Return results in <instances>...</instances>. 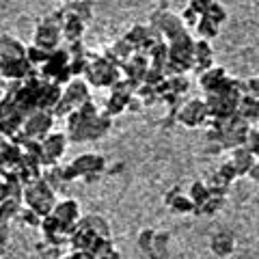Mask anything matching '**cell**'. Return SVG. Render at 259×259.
Segmentation results:
<instances>
[{
  "label": "cell",
  "mask_w": 259,
  "mask_h": 259,
  "mask_svg": "<svg viewBox=\"0 0 259 259\" xmlns=\"http://www.w3.org/2000/svg\"><path fill=\"white\" fill-rule=\"evenodd\" d=\"M91 0H80V3H71L69 7H67V11L69 13H74V15H78L80 20H84V22H89V18H91Z\"/></svg>",
  "instance_id": "e0dca14e"
},
{
  "label": "cell",
  "mask_w": 259,
  "mask_h": 259,
  "mask_svg": "<svg viewBox=\"0 0 259 259\" xmlns=\"http://www.w3.org/2000/svg\"><path fill=\"white\" fill-rule=\"evenodd\" d=\"M231 162L236 166L238 175H248L250 166L255 164V153L250 151L246 145H240V147L233 149V156H231Z\"/></svg>",
  "instance_id": "4fadbf2b"
},
{
  "label": "cell",
  "mask_w": 259,
  "mask_h": 259,
  "mask_svg": "<svg viewBox=\"0 0 259 259\" xmlns=\"http://www.w3.org/2000/svg\"><path fill=\"white\" fill-rule=\"evenodd\" d=\"M168 207L173 209V212H194V203L192 199L188 197H177V199H168Z\"/></svg>",
  "instance_id": "ac0fdd59"
},
{
  "label": "cell",
  "mask_w": 259,
  "mask_h": 259,
  "mask_svg": "<svg viewBox=\"0 0 259 259\" xmlns=\"http://www.w3.org/2000/svg\"><path fill=\"white\" fill-rule=\"evenodd\" d=\"M233 238L231 236H227V233H218V236L214 238L212 242V248L216 250V253H221V255H227V253H231L233 250Z\"/></svg>",
  "instance_id": "2e32d148"
},
{
  "label": "cell",
  "mask_w": 259,
  "mask_h": 259,
  "mask_svg": "<svg viewBox=\"0 0 259 259\" xmlns=\"http://www.w3.org/2000/svg\"><path fill=\"white\" fill-rule=\"evenodd\" d=\"M207 18L212 20L214 24H218V26H221V24L227 20V13H225V9H223V5H218V3H212L209 5V9H207Z\"/></svg>",
  "instance_id": "d6986e66"
},
{
  "label": "cell",
  "mask_w": 259,
  "mask_h": 259,
  "mask_svg": "<svg viewBox=\"0 0 259 259\" xmlns=\"http://www.w3.org/2000/svg\"><path fill=\"white\" fill-rule=\"evenodd\" d=\"M20 214H22V221H24V223H28L30 227H39V225H41V221H44V216H39L32 207H24V209H20Z\"/></svg>",
  "instance_id": "ffe728a7"
},
{
  "label": "cell",
  "mask_w": 259,
  "mask_h": 259,
  "mask_svg": "<svg viewBox=\"0 0 259 259\" xmlns=\"http://www.w3.org/2000/svg\"><path fill=\"white\" fill-rule=\"evenodd\" d=\"M52 123H54V115H52V110H48V108H39V110H35V112H30V115L24 117L20 132L15 134V136H20V139L44 141L46 136L50 134Z\"/></svg>",
  "instance_id": "3957f363"
},
{
  "label": "cell",
  "mask_w": 259,
  "mask_h": 259,
  "mask_svg": "<svg viewBox=\"0 0 259 259\" xmlns=\"http://www.w3.org/2000/svg\"><path fill=\"white\" fill-rule=\"evenodd\" d=\"M56 190L50 184L46 182V177H39V180L26 184L24 188V203L28 207H32L39 216H48L56 205Z\"/></svg>",
  "instance_id": "7a4b0ae2"
},
{
  "label": "cell",
  "mask_w": 259,
  "mask_h": 259,
  "mask_svg": "<svg viewBox=\"0 0 259 259\" xmlns=\"http://www.w3.org/2000/svg\"><path fill=\"white\" fill-rule=\"evenodd\" d=\"M151 22H153V26H156L160 32H164L166 39H173V37L180 35V32H186L182 18H177V15H173V13L160 11V13L153 15Z\"/></svg>",
  "instance_id": "9c48e42d"
},
{
  "label": "cell",
  "mask_w": 259,
  "mask_h": 259,
  "mask_svg": "<svg viewBox=\"0 0 259 259\" xmlns=\"http://www.w3.org/2000/svg\"><path fill=\"white\" fill-rule=\"evenodd\" d=\"M197 30H199V35L203 39H212V37L218 35V24H214L207 15H201L199 22H197Z\"/></svg>",
  "instance_id": "9a60e30c"
},
{
  "label": "cell",
  "mask_w": 259,
  "mask_h": 259,
  "mask_svg": "<svg viewBox=\"0 0 259 259\" xmlns=\"http://www.w3.org/2000/svg\"><path fill=\"white\" fill-rule=\"evenodd\" d=\"M65 145H67V139L65 134H48L46 139L41 141V164L44 166H54L59 158L65 153Z\"/></svg>",
  "instance_id": "8992f818"
},
{
  "label": "cell",
  "mask_w": 259,
  "mask_h": 259,
  "mask_svg": "<svg viewBox=\"0 0 259 259\" xmlns=\"http://www.w3.org/2000/svg\"><path fill=\"white\" fill-rule=\"evenodd\" d=\"M248 177H253L255 182H259V162H255V164L250 166V171H248Z\"/></svg>",
  "instance_id": "cb8c5ba5"
},
{
  "label": "cell",
  "mask_w": 259,
  "mask_h": 259,
  "mask_svg": "<svg viewBox=\"0 0 259 259\" xmlns=\"http://www.w3.org/2000/svg\"><path fill=\"white\" fill-rule=\"evenodd\" d=\"M84 32V20H80L78 15L69 13L67 9H65V18H63V35L67 41H78L80 37H82Z\"/></svg>",
  "instance_id": "7c38bea8"
},
{
  "label": "cell",
  "mask_w": 259,
  "mask_h": 259,
  "mask_svg": "<svg viewBox=\"0 0 259 259\" xmlns=\"http://www.w3.org/2000/svg\"><path fill=\"white\" fill-rule=\"evenodd\" d=\"M212 59H214V54H212V48H209L207 44V39H201V41L194 44V69H199V71H203L205 67H209L212 65Z\"/></svg>",
  "instance_id": "5bb4252c"
},
{
  "label": "cell",
  "mask_w": 259,
  "mask_h": 259,
  "mask_svg": "<svg viewBox=\"0 0 259 259\" xmlns=\"http://www.w3.org/2000/svg\"><path fill=\"white\" fill-rule=\"evenodd\" d=\"M7 240H9V218L0 216V253L7 246Z\"/></svg>",
  "instance_id": "44dd1931"
},
{
  "label": "cell",
  "mask_w": 259,
  "mask_h": 259,
  "mask_svg": "<svg viewBox=\"0 0 259 259\" xmlns=\"http://www.w3.org/2000/svg\"><path fill=\"white\" fill-rule=\"evenodd\" d=\"M30 71V63L26 56H9L0 54V76L7 80H22L26 78Z\"/></svg>",
  "instance_id": "52a82bcc"
},
{
  "label": "cell",
  "mask_w": 259,
  "mask_h": 259,
  "mask_svg": "<svg viewBox=\"0 0 259 259\" xmlns=\"http://www.w3.org/2000/svg\"><path fill=\"white\" fill-rule=\"evenodd\" d=\"M91 97H89V89L82 80H74L67 91L61 93V100L56 102L54 106V115H69L71 110H76L78 106H82L84 102H89Z\"/></svg>",
  "instance_id": "5b68a950"
},
{
  "label": "cell",
  "mask_w": 259,
  "mask_h": 259,
  "mask_svg": "<svg viewBox=\"0 0 259 259\" xmlns=\"http://www.w3.org/2000/svg\"><path fill=\"white\" fill-rule=\"evenodd\" d=\"M227 80L225 69L221 67H209L207 71H201V78H199V84L205 93H214L216 89H221L223 82Z\"/></svg>",
  "instance_id": "8fae6325"
},
{
  "label": "cell",
  "mask_w": 259,
  "mask_h": 259,
  "mask_svg": "<svg viewBox=\"0 0 259 259\" xmlns=\"http://www.w3.org/2000/svg\"><path fill=\"white\" fill-rule=\"evenodd\" d=\"M52 216L59 218V221L65 223V225H71V227H74V225L78 223V216H80V205L76 203L74 199H65V201H61V203L54 205Z\"/></svg>",
  "instance_id": "30bf717a"
},
{
  "label": "cell",
  "mask_w": 259,
  "mask_h": 259,
  "mask_svg": "<svg viewBox=\"0 0 259 259\" xmlns=\"http://www.w3.org/2000/svg\"><path fill=\"white\" fill-rule=\"evenodd\" d=\"M212 3H214V0H192V3H190V9L197 13V15H205Z\"/></svg>",
  "instance_id": "7402d4cb"
},
{
  "label": "cell",
  "mask_w": 259,
  "mask_h": 259,
  "mask_svg": "<svg viewBox=\"0 0 259 259\" xmlns=\"http://www.w3.org/2000/svg\"><path fill=\"white\" fill-rule=\"evenodd\" d=\"M207 117H209V110H207L205 100H190L184 104V108L177 119H180V123L186 127H197L203 123Z\"/></svg>",
  "instance_id": "ba28073f"
},
{
  "label": "cell",
  "mask_w": 259,
  "mask_h": 259,
  "mask_svg": "<svg viewBox=\"0 0 259 259\" xmlns=\"http://www.w3.org/2000/svg\"><path fill=\"white\" fill-rule=\"evenodd\" d=\"M246 91H248V95L259 97V76L248 80V82H246Z\"/></svg>",
  "instance_id": "603a6c76"
},
{
  "label": "cell",
  "mask_w": 259,
  "mask_h": 259,
  "mask_svg": "<svg viewBox=\"0 0 259 259\" xmlns=\"http://www.w3.org/2000/svg\"><path fill=\"white\" fill-rule=\"evenodd\" d=\"M108 130H110L108 115H102L91 100L84 102L82 106H78L76 110H71L67 115L69 139L76 141V143H87V141L102 139Z\"/></svg>",
  "instance_id": "6da1fadb"
},
{
  "label": "cell",
  "mask_w": 259,
  "mask_h": 259,
  "mask_svg": "<svg viewBox=\"0 0 259 259\" xmlns=\"http://www.w3.org/2000/svg\"><path fill=\"white\" fill-rule=\"evenodd\" d=\"M106 168V160L102 156H95V153H84V156L76 158L71 164L65 166V177L67 182L76 180V177H82V180L91 182V180H97L100 173Z\"/></svg>",
  "instance_id": "277c9868"
}]
</instances>
